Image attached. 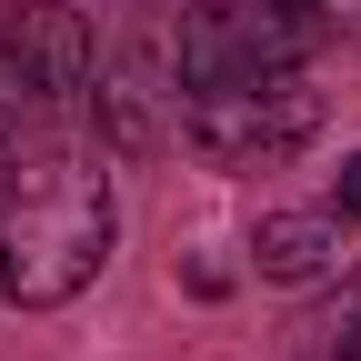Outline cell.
<instances>
[{"instance_id":"8992f818","label":"cell","mask_w":361,"mask_h":361,"mask_svg":"<svg viewBox=\"0 0 361 361\" xmlns=\"http://www.w3.org/2000/svg\"><path fill=\"white\" fill-rule=\"evenodd\" d=\"M251 261H261V281H322V271H341V211H261Z\"/></svg>"},{"instance_id":"7a4b0ae2","label":"cell","mask_w":361,"mask_h":361,"mask_svg":"<svg viewBox=\"0 0 361 361\" xmlns=\"http://www.w3.org/2000/svg\"><path fill=\"white\" fill-rule=\"evenodd\" d=\"M180 141H191L211 171H281L322 141V90L301 71H251V80H211L180 90Z\"/></svg>"},{"instance_id":"9c48e42d","label":"cell","mask_w":361,"mask_h":361,"mask_svg":"<svg viewBox=\"0 0 361 361\" xmlns=\"http://www.w3.org/2000/svg\"><path fill=\"white\" fill-rule=\"evenodd\" d=\"M271 11H291L311 40H361V0H271Z\"/></svg>"},{"instance_id":"30bf717a","label":"cell","mask_w":361,"mask_h":361,"mask_svg":"<svg viewBox=\"0 0 361 361\" xmlns=\"http://www.w3.org/2000/svg\"><path fill=\"white\" fill-rule=\"evenodd\" d=\"M331 211H341V231H361V151L341 161V191H331Z\"/></svg>"},{"instance_id":"3957f363","label":"cell","mask_w":361,"mask_h":361,"mask_svg":"<svg viewBox=\"0 0 361 361\" xmlns=\"http://www.w3.org/2000/svg\"><path fill=\"white\" fill-rule=\"evenodd\" d=\"M311 51L322 40L271 0H201V11H180L171 71H180V90H211V80H251V71H301Z\"/></svg>"},{"instance_id":"52a82bcc","label":"cell","mask_w":361,"mask_h":361,"mask_svg":"<svg viewBox=\"0 0 361 361\" xmlns=\"http://www.w3.org/2000/svg\"><path fill=\"white\" fill-rule=\"evenodd\" d=\"M301 351H311V361H361V281H341L322 311H311Z\"/></svg>"},{"instance_id":"5b68a950","label":"cell","mask_w":361,"mask_h":361,"mask_svg":"<svg viewBox=\"0 0 361 361\" xmlns=\"http://www.w3.org/2000/svg\"><path fill=\"white\" fill-rule=\"evenodd\" d=\"M0 40L30 61V80L51 90V111L90 90V61L101 51H90V20L71 11V0H0Z\"/></svg>"},{"instance_id":"ba28073f","label":"cell","mask_w":361,"mask_h":361,"mask_svg":"<svg viewBox=\"0 0 361 361\" xmlns=\"http://www.w3.org/2000/svg\"><path fill=\"white\" fill-rule=\"evenodd\" d=\"M30 121H51V90H40V80H30V61L0 40V151H11Z\"/></svg>"},{"instance_id":"6da1fadb","label":"cell","mask_w":361,"mask_h":361,"mask_svg":"<svg viewBox=\"0 0 361 361\" xmlns=\"http://www.w3.org/2000/svg\"><path fill=\"white\" fill-rule=\"evenodd\" d=\"M121 241L111 201V151L90 141H40L11 161L0 191V301L11 311H61L101 281V261Z\"/></svg>"},{"instance_id":"277c9868","label":"cell","mask_w":361,"mask_h":361,"mask_svg":"<svg viewBox=\"0 0 361 361\" xmlns=\"http://www.w3.org/2000/svg\"><path fill=\"white\" fill-rule=\"evenodd\" d=\"M90 101H101V151H161L171 121H180V90H161V51L151 40H130V51L90 61Z\"/></svg>"}]
</instances>
